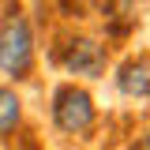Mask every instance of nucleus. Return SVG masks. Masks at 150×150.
<instances>
[{
	"label": "nucleus",
	"mask_w": 150,
	"mask_h": 150,
	"mask_svg": "<svg viewBox=\"0 0 150 150\" xmlns=\"http://www.w3.org/2000/svg\"><path fill=\"white\" fill-rule=\"evenodd\" d=\"M116 90L128 101H146L150 98V68H146V53L128 56L116 71Z\"/></svg>",
	"instance_id": "obj_4"
},
{
	"label": "nucleus",
	"mask_w": 150,
	"mask_h": 150,
	"mask_svg": "<svg viewBox=\"0 0 150 150\" xmlns=\"http://www.w3.org/2000/svg\"><path fill=\"white\" fill-rule=\"evenodd\" d=\"M139 4L135 0H105L101 4V19H105V26H109L112 38H124L135 30V23H139Z\"/></svg>",
	"instance_id": "obj_5"
},
{
	"label": "nucleus",
	"mask_w": 150,
	"mask_h": 150,
	"mask_svg": "<svg viewBox=\"0 0 150 150\" xmlns=\"http://www.w3.org/2000/svg\"><path fill=\"white\" fill-rule=\"evenodd\" d=\"M56 64L79 79H101L109 68V45L90 34H68L64 45L56 49Z\"/></svg>",
	"instance_id": "obj_3"
},
{
	"label": "nucleus",
	"mask_w": 150,
	"mask_h": 150,
	"mask_svg": "<svg viewBox=\"0 0 150 150\" xmlns=\"http://www.w3.org/2000/svg\"><path fill=\"white\" fill-rule=\"evenodd\" d=\"M34 60H38V49H34L30 19L23 8L11 4L0 15V71L11 83H23V79L34 75Z\"/></svg>",
	"instance_id": "obj_1"
},
{
	"label": "nucleus",
	"mask_w": 150,
	"mask_h": 150,
	"mask_svg": "<svg viewBox=\"0 0 150 150\" xmlns=\"http://www.w3.org/2000/svg\"><path fill=\"white\" fill-rule=\"evenodd\" d=\"M23 128V98L11 86H0V139H15Z\"/></svg>",
	"instance_id": "obj_6"
},
{
	"label": "nucleus",
	"mask_w": 150,
	"mask_h": 150,
	"mask_svg": "<svg viewBox=\"0 0 150 150\" xmlns=\"http://www.w3.org/2000/svg\"><path fill=\"white\" fill-rule=\"evenodd\" d=\"M49 116H53L56 131H64V135H86L94 128V120H98V105H94L90 90H83L75 83H60L53 90Z\"/></svg>",
	"instance_id": "obj_2"
}]
</instances>
